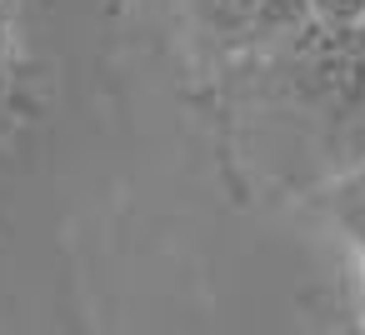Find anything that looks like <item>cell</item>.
Returning <instances> with one entry per match:
<instances>
[{
  "label": "cell",
  "instance_id": "cell-1",
  "mask_svg": "<svg viewBox=\"0 0 365 335\" xmlns=\"http://www.w3.org/2000/svg\"><path fill=\"white\" fill-rule=\"evenodd\" d=\"M305 26H310V0H255V11L245 21V41H255L260 51H275Z\"/></svg>",
  "mask_w": 365,
  "mask_h": 335
},
{
  "label": "cell",
  "instance_id": "cell-2",
  "mask_svg": "<svg viewBox=\"0 0 365 335\" xmlns=\"http://www.w3.org/2000/svg\"><path fill=\"white\" fill-rule=\"evenodd\" d=\"M325 210H330L335 225L350 235V245L365 255V165L345 170V175L325 190Z\"/></svg>",
  "mask_w": 365,
  "mask_h": 335
},
{
  "label": "cell",
  "instance_id": "cell-3",
  "mask_svg": "<svg viewBox=\"0 0 365 335\" xmlns=\"http://www.w3.org/2000/svg\"><path fill=\"white\" fill-rule=\"evenodd\" d=\"M205 31L215 36H245V21L255 11V0H190Z\"/></svg>",
  "mask_w": 365,
  "mask_h": 335
},
{
  "label": "cell",
  "instance_id": "cell-4",
  "mask_svg": "<svg viewBox=\"0 0 365 335\" xmlns=\"http://www.w3.org/2000/svg\"><path fill=\"white\" fill-rule=\"evenodd\" d=\"M310 21L315 26H330V31L365 26V0H310Z\"/></svg>",
  "mask_w": 365,
  "mask_h": 335
},
{
  "label": "cell",
  "instance_id": "cell-5",
  "mask_svg": "<svg viewBox=\"0 0 365 335\" xmlns=\"http://www.w3.org/2000/svg\"><path fill=\"white\" fill-rule=\"evenodd\" d=\"M6 91H11V76H6V61H0V105H6Z\"/></svg>",
  "mask_w": 365,
  "mask_h": 335
}]
</instances>
